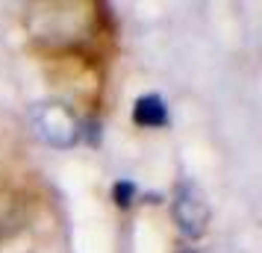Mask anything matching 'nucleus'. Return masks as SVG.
<instances>
[{
    "mask_svg": "<svg viewBox=\"0 0 262 253\" xmlns=\"http://www.w3.org/2000/svg\"><path fill=\"white\" fill-rule=\"evenodd\" d=\"M136 194H139V189H136L133 180H118L115 186H112V200H115V206H121V209L133 206Z\"/></svg>",
    "mask_w": 262,
    "mask_h": 253,
    "instance_id": "obj_4",
    "label": "nucleus"
},
{
    "mask_svg": "<svg viewBox=\"0 0 262 253\" xmlns=\"http://www.w3.org/2000/svg\"><path fill=\"white\" fill-rule=\"evenodd\" d=\"M180 253H198V250H194V247H186V250H180Z\"/></svg>",
    "mask_w": 262,
    "mask_h": 253,
    "instance_id": "obj_5",
    "label": "nucleus"
},
{
    "mask_svg": "<svg viewBox=\"0 0 262 253\" xmlns=\"http://www.w3.org/2000/svg\"><path fill=\"white\" fill-rule=\"evenodd\" d=\"M133 121L139 127H147V130H159V127H168V106L159 95H142L136 103H133Z\"/></svg>",
    "mask_w": 262,
    "mask_h": 253,
    "instance_id": "obj_3",
    "label": "nucleus"
},
{
    "mask_svg": "<svg viewBox=\"0 0 262 253\" xmlns=\"http://www.w3.org/2000/svg\"><path fill=\"white\" fill-rule=\"evenodd\" d=\"M171 212H174V221H177L180 233L186 239H201L203 233L209 229L212 209H209V200H206L203 189L194 180H180L174 186Z\"/></svg>",
    "mask_w": 262,
    "mask_h": 253,
    "instance_id": "obj_2",
    "label": "nucleus"
},
{
    "mask_svg": "<svg viewBox=\"0 0 262 253\" xmlns=\"http://www.w3.org/2000/svg\"><path fill=\"white\" fill-rule=\"evenodd\" d=\"M30 124L45 145L59 150L74 147L83 135V124L74 118V112L65 103H36L30 109Z\"/></svg>",
    "mask_w": 262,
    "mask_h": 253,
    "instance_id": "obj_1",
    "label": "nucleus"
}]
</instances>
